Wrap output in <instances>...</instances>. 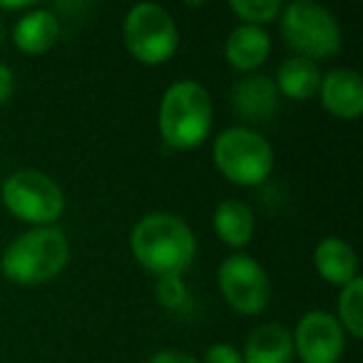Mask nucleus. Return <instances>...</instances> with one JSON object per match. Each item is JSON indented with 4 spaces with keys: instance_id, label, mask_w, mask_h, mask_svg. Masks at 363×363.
<instances>
[{
    "instance_id": "f257e3e1",
    "label": "nucleus",
    "mask_w": 363,
    "mask_h": 363,
    "mask_svg": "<svg viewBox=\"0 0 363 363\" xmlns=\"http://www.w3.org/2000/svg\"><path fill=\"white\" fill-rule=\"evenodd\" d=\"M135 262L157 279L182 277L197 257V237L182 217L169 212H150L130 232Z\"/></svg>"
},
{
    "instance_id": "f03ea898",
    "label": "nucleus",
    "mask_w": 363,
    "mask_h": 363,
    "mask_svg": "<svg viewBox=\"0 0 363 363\" xmlns=\"http://www.w3.org/2000/svg\"><path fill=\"white\" fill-rule=\"evenodd\" d=\"M70 264V242L57 227H33L18 234L0 254V274L18 286H40Z\"/></svg>"
},
{
    "instance_id": "7ed1b4c3",
    "label": "nucleus",
    "mask_w": 363,
    "mask_h": 363,
    "mask_svg": "<svg viewBox=\"0 0 363 363\" xmlns=\"http://www.w3.org/2000/svg\"><path fill=\"white\" fill-rule=\"evenodd\" d=\"M214 125L209 90L197 80H177L164 90L157 110V130L172 150H197Z\"/></svg>"
},
{
    "instance_id": "20e7f679",
    "label": "nucleus",
    "mask_w": 363,
    "mask_h": 363,
    "mask_svg": "<svg viewBox=\"0 0 363 363\" xmlns=\"http://www.w3.org/2000/svg\"><path fill=\"white\" fill-rule=\"evenodd\" d=\"M214 167L237 187H259L274 172V147L252 127L219 132L212 147Z\"/></svg>"
},
{
    "instance_id": "39448f33",
    "label": "nucleus",
    "mask_w": 363,
    "mask_h": 363,
    "mask_svg": "<svg viewBox=\"0 0 363 363\" xmlns=\"http://www.w3.org/2000/svg\"><path fill=\"white\" fill-rule=\"evenodd\" d=\"M279 23H281L284 40L296 52V57H306V60L316 62L341 52V26H338L336 16L318 3H311V0L289 3V6H284Z\"/></svg>"
},
{
    "instance_id": "423d86ee",
    "label": "nucleus",
    "mask_w": 363,
    "mask_h": 363,
    "mask_svg": "<svg viewBox=\"0 0 363 363\" xmlns=\"http://www.w3.org/2000/svg\"><path fill=\"white\" fill-rule=\"evenodd\" d=\"M3 207L28 227H55L65 212V192L40 169H18L3 182Z\"/></svg>"
},
{
    "instance_id": "0eeeda50",
    "label": "nucleus",
    "mask_w": 363,
    "mask_h": 363,
    "mask_svg": "<svg viewBox=\"0 0 363 363\" xmlns=\"http://www.w3.org/2000/svg\"><path fill=\"white\" fill-rule=\"evenodd\" d=\"M122 40L142 65H164L179 48V28L169 11L157 3H137L122 23Z\"/></svg>"
},
{
    "instance_id": "6e6552de",
    "label": "nucleus",
    "mask_w": 363,
    "mask_h": 363,
    "mask_svg": "<svg viewBox=\"0 0 363 363\" xmlns=\"http://www.w3.org/2000/svg\"><path fill=\"white\" fill-rule=\"evenodd\" d=\"M217 284L224 301L242 316H259L272 303V279L249 254H232L217 269Z\"/></svg>"
},
{
    "instance_id": "1a4fd4ad",
    "label": "nucleus",
    "mask_w": 363,
    "mask_h": 363,
    "mask_svg": "<svg viewBox=\"0 0 363 363\" xmlns=\"http://www.w3.org/2000/svg\"><path fill=\"white\" fill-rule=\"evenodd\" d=\"M294 338V358L301 363H338L346 351V333L336 316L321 308L306 311L298 318Z\"/></svg>"
},
{
    "instance_id": "9d476101",
    "label": "nucleus",
    "mask_w": 363,
    "mask_h": 363,
    "mask_svg": "<svg viewBox=\"0 0 363 363\" xmlns=\"http://www.w3.org/2000/svg\"><path fill=\"white\" fill-rule=\"evenodd\" d=\"M318 100L323 110L333 115L336 120L353 122L363 112V80L356 70L338 67L321 77L318 87Z\"/></svg>"
},
{
    "instance_id": "9b49d317",
    "label": "nucleus",
    "mask_w": 363,
    "mask_h": 363,
    "mask_svg": "<svg viewBox=\"0 0 363 363\" xmlns=\"http://www.w3.org/2000/svg\"><path fill=\"white\" fill-rule=\"evenodd\" d=\"M279 90L272 77L267 75H247L239 80L232 90V107L239 117L249 122H267L279 110Z\"/></svg>"
},
{
    "instance_id": "f8f14e48",
    "label": "nucleus",
    "mask_w": 363,
    "mask_h": 363,
    "mask_svg": "<svg viewBox=\"0 0 363 363\" xmlns=\"http://www.w3.org/2000/svg\"><path fill=\"white\" fill-rule=\"evenodd\" d=\"M60 18L48 8H30L13 26V43L26 55H43L52 50L60 38Z\"/></svg>"
},
{
    "instance_id": "ddd939ff",
    "label": "nucleus",
    "mask_w": 363,
    "mask_h": 363,
    "mask_svg": "<svg viewBox=\"0 0 363 363\" xmlns=\"http://www.w3.org/2000/svg\"><path fill=\"white\" fill-rule=\"evenodd\" d=\"M272 55V35L257 26H237L224 43V57L239 72H257Z\"/></svg>"
},
{
    "instance_id": "4468645a",
    "label": "nucleus",
    "mask_w": 363,
    "mask_h": 363,
    "mask_svg": "<svg viewBox=\"0 0 363 363\" xmlns=\"http://www.w3.org/2000/svg\"><path fill=\"white\" fill-rule=\"evenodd\" d=\"M313 269L326 284L343 289L358 279V257L346 239L326 237L313 249Z\"/></svg>"
},
{
    "instance_id": "2eb2a0df",
    "label": "nucleus",
    "mask_w": 363,
    "mask_h": 363,
    "mask_svg": "<svg viewBox=\"0 0 363 363\" xmlns=\"http://www.w3.org/2000/svg\"><path fill=\"white\" fill-rule=\"evenodd\" d=\"M244 363H291L294 338L281 323H262L249 333L242 351Z\"/></svg>"
},
{
    "instance_id": "dca6fc26",
    "label": "nucleus",
    "mask_w": 363,
    "mask_h": 363,
    "mask_svg": "<svg viewBox=\"0 0 363 363\" xmlns=\"http://www.w3.org/2000/svg\"><path fill=\"white\" fill-rule=\"evenodd\" d=\"M321 77L323 75H321V70H318L316 62L294 55L277 67L274 85H277L279 95L289 97V100H296V102H306L318 95Z\"/></svg>"
},
{
    "instance_id": "f3484780",
    "label": "nucleus",
    "mask_w": 363,
    "mask_h": 363,
    "mask_svg": "<svg viewBox=\"0 0 363 363\" xmlns=\"http://www.w3.org/2000/svg\"><path fill=\"white\" fill-rule=\"evenodd\" d=\"M214 232H217L219 242L227 244L232 249H244L254 237V212L249 204L242 199H222L214 209Z\"/></svg>"
},
{
    "instance_id": "a211bd4d",
    "label": "nucleus",
    "mask_w": 363,
    "mask_h": 363,
    "mask_svg": "<svg viewBox=\"0 0 363 363\" xmlns=\"http://www.w3.org/2000/svg\"><path fill=\"white\" fill-rule=\"evenodd\" d=\"M336 321L343 333L351 338H363V279H353L343 289H338L336 298Z\"/></svg>"
},
{
    "instance_id": "6ab92c4d",
    "label": "nucleus",
    "mask_w": 363,
    "mask_h": 363,
    "mask_svg": "<svg viewBox=\"0 0 363 363\" xmlns=\"http://www.w3.org/2000/svg\"><path fill=\"white\" fill-rule=\"evenodd\" d=\"M229 11L242 21V26H257L264 28L269 23L279 21L284 6L279 0H232Z\"/></svg>"
},
{
    "instance_id": "aec40b11",
    "label": "nucleus",
    "mask_w": 363,
    "mask_h": 363,
    "mask_svg": "<svg viewBox=\"0 0 363 363\" xmlns=\"http://www.w3.org/2000/svg\"><path fill=\"white\" fill-rule=\"evenodd\" d=\"M155 294L160 306H164L167 311H184L189 306V289L182 281V277L157 279Z\"/></svg>"
},
{
    "instance_id": "412c9836",
    "label": "nucleus",
    "mask_w": 363,
    "mask_h": 363,
    "mask_svg": "<svg viewBox=\"0 0 363 363\" xmlns=\"http://www.w3.org/2000/svg\"><path fill=\"white\" fill-rule=\"evenodd\" d=\"M199 363H244L242 351L232 343H214L204 351V358Z\"/></svg>"
},
{
    "instance_id": "4be33fe9",
    "label": "nucleus",
    "mask_w": 363,
    "mask_h": 363,
    "mask_svg": "<svg viewBox=\"0 0 363 363\" xmlns=\"http://www.w3.org/2000/svg\"><path fill=\"white\" fill-rule=\"evenodd\" d=\"M147 363H199V358H194L187 351H179V348H162V351L152 353Z\"/></svg>"
},
{
    "instance_id": "5701e85b",
    "label": "nucleus",
    "mask_w": 363,
    "mask_h": 363,
    "mask_svg": "<svg viewBox=\"0 0 363 363\" xmlns=\"http://www.w3.org/2000/svg\"><path fill=\"white\" fill-rule=\"evenodd\" d=\"M16 92V72L0 62V107L6 105Z\"/></svg>"
}]
</instances>
